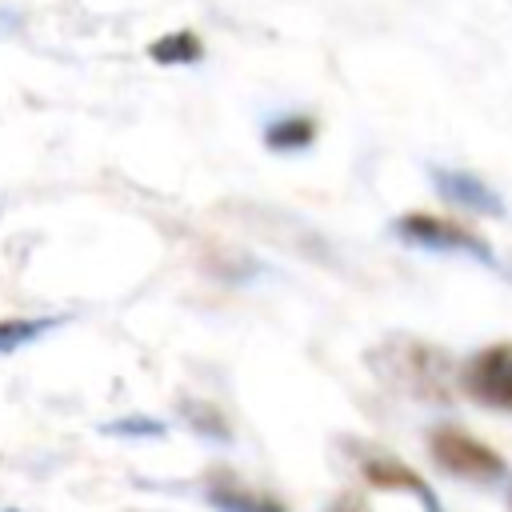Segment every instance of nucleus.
<instances>
[{
  "label": "nucleus",
  "instance_id": "1",
  "mask_svg": "<svg viewBox=\"0 0 512 512\" xmlns=\"http://www.w3.org/2000/svg\"><path fill=\"white\" fill-rule=\"evenodd\" d=\"M428 452L440 464V472L468 480V484H500L508 476V464L496 448H488L484 440L468 436L456 424H436L428 428Z\"/></svg>",
  "mask_w": 512,
  "mask_h": 512
},
{
  "label": "nucleus",
  "instance_id": "2",
  "mask_svg": "<svg viewBox=\"0 0 512 512\" xmlns=\"http://www.w3.org/2000/svg\"><path fill=\"white\" fill-rule=\"evenodd\" d=\"M392 236L412 244V248H424V252H444V256H468V260H480V264H496V248L456 224V220H444V216H428V212H404L392 220Z\"/></svg>",
  "mask_w": 512,
  "mask_h": 512
},
{
  "label": "nucleus",
  "instance_id": "3",
  "mask_svg": "<svg viewBox=\"0 0 512 512\" xmlns=\"http://www.w3.org/2000/svg\"><path fill=\"white\" fill-rule=\"evenodd\" d=\"M460 392L492 412H512V344H488L460 368Z\"/></svg>",
  "mask_w": 512,
  "mask_h": 512
},
{
  "label": "nucleus",
  "instance_id": "4",
  "mask_svg": "<svg viewBox=\"0 0 512 512\" xmlns=\"http://www.w3.org/2000/svg\"><path fill=\"white\" fill-rule=\"evenodd\" d=\"M348 448L356 452V468H360V476H364L372 488H384V492H412V496L424 504V512H444L440 500H436V492H432V484H428L412 464H404L400 456H392V452H384V448H372V444H348Z\"/></svg>",
  "mask_w": 512,
  "mask_h": 512
},
{
  "label": "nucleus",
  "instance_id": "5",
  "mask_svg": "<svg viewBox=\"0 0 512 512\" xmlns=\"http://www.w3.org/2000/svg\"><path fill=\"white\" fill-rule=\"evenodd\" d=\"M428 176H432L436 196L448 200V204H456V208H464V212L492 216V220H500L508 212L504 208V196L488 180H480L476 172H464V168H432Z\"/></svg>",
  "mask_w": 512,
  "mask_h": 512
},
{
  "label": "nucleus",
  "instance_id": "6",
  "mask_svg": "<svg viewBox=\"0 0 512 512\" xmlns=\"http://www.w3.org/2000/svg\"><path fill=\"white\" fill-rule=\"evenodd\" d=\"M388 376H392L404 392H412V396H420V400L440 404V400L448 396V392H444V360H440V352L428 348V344H404V360H400L396 368H388Z\"/></svg>",
  "mask_w": 512,
  "mask_h": 512
},
{
  "label": "nucleus",
  "instance_id": "7",
  "mask_svg": "<svg viewBox=\"0 0 512 512\" xmlns=\"http://www.w3.org/2000/svg\"><path fill=\"white\" fill-rule=\"evenodd\" d=\"M204 500H208L216 512H288L276 496L240 488V484H232V480H212V484L204 488Z\"/></svg>",
  "mask_w": 512,
  "mask_h": 512
},
{
  "label": "nucleus",
  "instance_id": "8",
  "mask_svg": "<svg viewBox=\"0 0 512 512\" xmlns=\"http://www.w3.org/2000/svg\"><path fill=\"white\" fill-rule=\"evenodd\" d=\"M320 124L304 112H292V116H276L264 124V148L268 152H304L312 140H316Z\"/></svg>",
  "mask_w": 512,
  "mask_h": 512
},
{
  "label": "nucleus",
  "instance_id": "9",
  "mask_svg": "<svg viewBox=\"0 0 512 512\" xmlns=\"http://www.w3.org/2000/svg\"><path fill=\"white\" fill-rule=\"evenodd\" d=\"M60 320L56 316H20V320H0V356L40 340L44 332H52Z\"/></svg>",
  "mask_w": 512,
  "mask_h": 512
},
{
  "label": "nucleus",
  "instance_id": "10",
  "mask_svg": "<svg viewBox=\"0 0 512 512\" xmlns=\"http://www.w3.org/2000/svg\"><path fill=\"white\" fill-rule=\"evenodd\" d=\"M148 56H152L156 64H196V60L204 56V48H200V40L184 28V32H168V36H160V40L148 48Z\"/></svg>",
  "mask_w": 512,
  "mask_h": 512
},
{
  "label": "nucleus",
  "instance_id": "11",
  "mask_svg": "<svg viewBox=\"0 0 512 512\" xmlns=\"http://www.w3.org/2000/svg\"><path fill=\"white\" fill-rule=\"evenodd\" d=\"M108 432H116V436H160L164 424H156V420H116V424H108Z\"/></svg>",
  "mask_w": 512,
  "mask_h": 512
},
{
  "label": "nucleus",
  "instance_id": "12",
  "mask_svg": "<svg viewBox=\"0 0 512 512\" xmlns=\"http://www.w3.org/2000/svg\"><path fill=\"white\" fill-rule=\"evenodd\" d=\"M328 512H372V508H368L360 496H340V500H336Z\"/></svg>",
  "mask_w": 512,
  "mask_h": 512
},
{
  "label": "nucleus",
  "instance_id": "13",
  "mask_svg": "<svg viewBox=\"0 0 512 512\" xmlns=\"http://www.w3.org/2000/svg\"><path fill=\"white\" fill-rule=\"evenodd\" d=\"M508 512H512V496H508Z\"/></svg>",
  "mask_w": 512,
  "mask_h": 512
}]
</instances>
